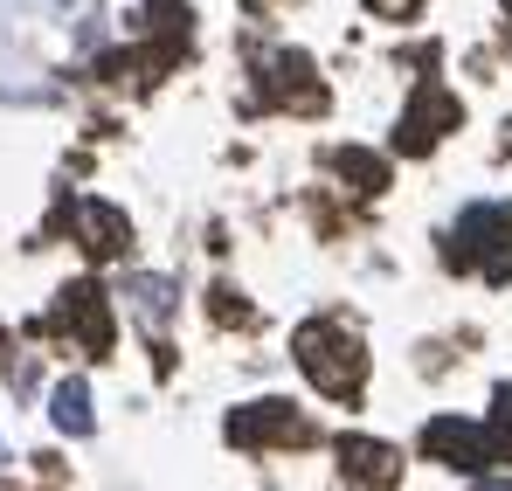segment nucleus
Masks as SVG:
<instances>
[{
	"mask_svg": "<svg viewBox=\"0 0 512 491\" xmlns=\"http://www.w3.org/2000/svg\"><path fill=\"white\" fill-rule=\"evenodd\" d=\"M291 353H298L305 381L319 395H333V402H353L367 388V346L346 326H333V319H305V326L291 332Z\"/></svg>",
	"mask_w": 512,
	"mask_h": 491,
	"instance_id": "f257e3e1",
	"label": "nucleus"
},
{
	"mask_svg": "<svg viewBox=\"0 0 512 491\" xmlns=\"http://www.w3.org/2000/svg\"><path fill=\"white\" fill-rule=\"evenodd\" d=\"M443 263L450 270H485L492 284L512 277V201H478L450 222L443 236Z\"/></svg>",
	"mask_w": 512,
	"mask_h": 491,
	"instance_id": "f03ea898",
	"label": "nucleus"
},
{
	"mask_svg": "<svg viewBox=\"0 0 512 491\" xmlns=\"http://www.w3.org/2000/svg\"><path fill=\"white\" fill-rule=\"evenodd\" d=\"M222 429H229V443H236V450H298V443H312V422L291 409V402H277V395L229 409Z\"/></svg>",
	"mask_w": 512,
	"mask_h": 491,
	"instance_id": "7ed1b4c3",
	"label": "nucleus"
},
{
	"mask_svg": "<svg viewBox=\"0 0 512 491\" xmlns=\"http://www.w3.org/2000/svg\"><path fill=\"white\" fill-rule=\"evenodd\" d=\"M457 125H464V104L436 77H423L416 97H409V111H402V125H395V153H402V160H423L429 146H436L443 132H457Z\"/></svg>",
	"mask_w": 512,
	"mask_h": 491,
	"instance_id": "20e7f679",
	"label": "nucleus"
},
{
	"mask_svg": "<svg viewBox=\"0 0 512 491\" xmlns=\"http://www.w3.org/2000/svg\"><path fill=\"white\" fill-rule=\"evenodd\" d=\"M56 326L70 332L84 353H111V298H104V284H90V277L63 284L56 291Z\"/></svg>",
	"mask_w": 512,
	"mask_h": 491,
	"instance_id": "39448f33",
	"label": "nucleus"
},
{
	"mask_svg": "<svg viewBox=\"0 0 512 491\" xmlns=\"http://www.w3.org/2000/svg\"><path fill=\"white\" fill-rule=\"evenodd\" d=\"M423 457L457 464V471H471V478H485V464L499 457V443H492V429H478V422L436 415V422H423Z\"/></svg>",
	"mask_w": 512,
	"mask_h": 491,
	"instance_id": "423d86ee",
	"label": "nucleus"
},
{
	"mask_svg": "<svg viewBox=\"0 0 512 491\" xmlns=\"http://www.w3.org/2000/svg\"><path fill=\"white\" fill-rule=\"evenodd\" d=\"M256 77H263V97H270V104L326 111V83L312 77V56H298V49H270V56L256 63Z\"/></svg>",
	"mask_w": 512,
	"mask_h": 491,
	"instance_id": "0eeeda50",
	"label": "nucleus"
},
{
	"mask_svg": "<svg viewBox=\"0 0 512 491\" xmlns=\"http://www.w3.org/2000/svg\"><path fill=\"white\" fill-rule=\"evenodd\" d=\"M340 471L353 491H395L402 485V450H388L374 436H340Z\"/></svg>",
	"mask_w": 512,
	"mask_h": 491,
	"instance_id": "6e6552de",
	"label": "nucleus"
},
{
	"mask_svg": "<svg viewBox=\"0 0 512 491\" xmlns=\"http://www.w3.org/2000/svg\"><path fill=\"white\" fill-rule=\"evenodd\" d=\"M70 229H77V243L90 256H118V249L132 243V222H125V208H111V201H70Z\"/></svg>",
	"mask_w": 512,
	"mask_h": 491,
	"instance_id": "1a4fd4ad",
	"label": "nucleus"
},
{
	"mask_svg": "<svg viewBox=\"0 0 512 491\" xmlns=\"http://www.w3.org/2000/svg\"><path fill=\"white\" fill-rule=\"evenodd\" d=\"M49 422H56L63 436H90V429H97V415H90V388H84V381H56V395H49Z\"/></svg>",
	"mask_w": 512,
	"mask_h": 491,
	"instance_id": "9d476101",
	"label": "nucleus"
},
{
	"mask_svg": "<svg viewBox=\"0 0 512 491\" xmlns=\"http://www.w3.org/2000/svg\"><path fill=\"white\" fill-rule=\"evenodd\" d=\"M333 166H340V173L353 180V187H360V194H381V180H388V160H374V153H360V146L333 153Z\"/></svg>",
	"mask_w": 512,
	"mask_h": 491,
	"instance_id": "9b49d317",
	"label": "nucleus"
},
{
	"mask_svg": "<svg viewBox=\"0 0 512 491\" xmlns=\"http://www.w3.org/2000/svg\"><path fill=\"white\" fill-rule=\"evenodd\" d=\"M132 305L146 312V326H160L167 305H173V284H167V277H132Z\"/></svg>",
	"mask_w": 512,
	"mask_h": 491,
	"instance_id": "f8f14e48",
	"label": "nucleus"
},
{
	"mask_svg": "<svg viewBox=\"0 0 512 491\" xmlns=\"http://www.w3.org/2000/svg\"><path fill=\"white\" fill-rule=\"evenodd\" d=\"M485 429H492V443H499V457L512 464V381L499 388V395H492V422H485Z\"/></svg>",
	"mask_w": 512,
	"mask_h": 491,
	"instance_id": "ddd939ff",
	"label": "nucleus"
},
{
	"mask_svg": "<svg viewBox=\"0 0 512 491\" xmlns=\"http://www.w3.org/2000/svg\"><path fill=\"white\" fill-rule=\"evenodd\" d=\"M374 14H388V21H402V14H416V0H367Z\"/></svg>",
	"mask_w": 512,
	"mask_h": 491,
	"instance_id": "4468645a",
	"label": "nucleus"
},
{
	"mask_svg": "<svg viewBox=\"0 0 512 491\" xmlns=\"http://www.w3.org/2000/svg\"><path fill=\"white\" fill-rule=\"evenodd\" d=\"M478 491H512V478H478Z\"/></svg>",
	"mask_w": 512,
	"mask_h": 491,
	"instance_id": "2eb2a0df",
	"label": "nucleus"
}]
</instances>
